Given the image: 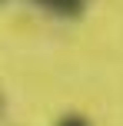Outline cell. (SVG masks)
Returning a JSON list of instances; mask_svg holds the SVG:
<instances>
[{"label":"cell","instance_id":"6da1fadb","mask_svg":"<svg viewBox=\"0 0 123 126\" xmlns=\"http://www.w3.org/2000/svg\"><path fill=\"white\" fill-rule=\"evenodd\" d=\"M37 3L53 10V13H60V17H80L87 0H37Z\"/></svg>","mask_w":123,"mask_h":126},{"label":"cell","instance_id":"7a4b0ae2","mask_svg":"<svg viewBox=\"0 0 123 126\" xmlns=\"http://www.w3.org/2000/svg\"><path fill=\"white\" fill-rule=\"evenodd\" d=\"M57 126H90V120H87V116H80V113H67Z\"/></svg>","mask_w":123,"mask_h":126}]
</instances>
